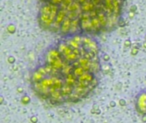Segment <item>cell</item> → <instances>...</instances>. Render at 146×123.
I'll list each match as a JSON object with an SVG mask.
<instances>
[{
    "mask_svg": "<svg viewBox=\"0 0 146 123\" xmlns=\"http://www.w3.org/2000/svg\"><path fill=\"white\" fill-rule=\"evenodd\" d=\"M59 7L52 4L45 3L40 9L39 20L40 26L43 28L52 31L56 23Z\"/></svg>",
    "mask_w": 146,
    "mask_h": 123,
    "instance_id": "7a4b0ae2",
    "label": "cell"
},
{
    "mask_svg": "<svg viewBox=\"0 0 146 123\" xmlns=\"http://www.w3.org/2000/svg\"><path fill=\"white\" fill-rule=\"evenodd\" d=\"M135 106L139 113L146 115V91H143L138 94L135 100Z\"/></svg>",
    "mask_w": 146,
    "mask_h": 123,
    "instance_id": "3957f363",
    "label": "cell"
},
{
    "mask_svg": "<svg viewBox=\"0 0 146 123\" xmlns=\"http://www.w3.org/2000/svg\"><path fill=\"white\" fill-rule=\"evenodd\" d=\"M99 46L90 34L64 36L48 48L32 71L34 93L52 105L79 102L100 81Z\"/></svg>",
    "mask_w": 146,
    "mask_h": 123,
    "instance_id": "6da1fadb",
    "label": "cell"
}]
</instances>
